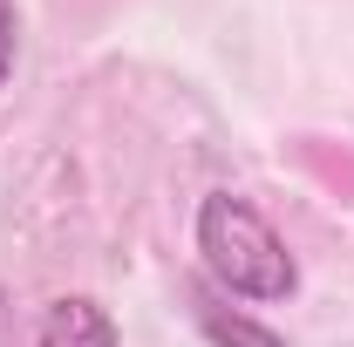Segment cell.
I'll use <instances>...</instances> for the list:
<instances>
[{"mask_svg":"<svg viewBox=\"0 0 354 347\" xmlns=\"http://www.w3.org/2000/svg\"><path fill=\"white\" fill-rule=\"evenodd\" d=\"M198 327H205V341H212V347H286L272 327H266V320L232 313L218 293H198Z\"/></svg>","mask_w":354,"mask_h":347,"instance_id":"obj_3","label":"cell"},{"mask_svg":"<svg viewBox=\"0 0 354 347\" xmlns=\"http://www.w3.org/2000/svg\"><path fill=\"white\" fill-rule=\"evenodd\" d=\"M198 259L218 279L232 300H293L300 286V265L286 252V238L272 232V218L239 198V191H212L198 205Z\"/></svg>","mask_w":354,"mask_h":347,"instance_id":"obj_1","label":"cell"},{"mask_svg":"<svg viewBox=\"0 0 354 347\" xmlns=\"http://www.w3.org/2000/svg\"><path fill=\"white\" fill-rule=\"evenodd\" d=\"M41 347H116V320H109V306H95L88 293H68V300H55L41 313Z\"/></svg>","mask_w":354,"mask_h":347,"instance_id":"obj_2","label":"cell"},{"mask_svg":"<svg viewBox=\"0 0 354 347\" xmlns=\"http://www.w3.org/2000/svg\"><path fill=\"white\" fill-rule=\"evenodd\" d=\"M14 55H21V14L14 0H0V88L14 82Z\"/></svg>","mask_w":354,"mask_h":347,"instance_id":"obj_4","label":"cell"}]
</instances>
